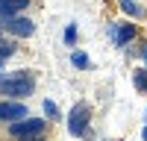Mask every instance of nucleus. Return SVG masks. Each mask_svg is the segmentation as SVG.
<instances>
[{
  "label": "nucleus",
  "mask_w": 147,
  "mask_h": 141,
  "mask_svg": "<svg viewBox=\"0 0 147 141\" xmlns=\"http://www.w3.org/2000/svg\"><path fill=\"white\" fill-rule=\"evenodd\" d=\"M141 141H147V126H144V129H141Z\"/></svg>",
  "instance_id": "13"
},
{
  "label": "nucleus",
  "mask_w": 147,
  "mask_h": 141,
  "mask_svg": "<svg viewBox=\"0 0 147 141\" xmlns=\"http://www.w3.org/2000/svg\"><path fill=\"white\" fill-rule=\"evenodd\" d=\"M38 91V70L18 68L9 74H0V97L6 100H30Z\"/></svg>",
  "instance_id": "1"
},
{
  "label": "nucleus",
  "mask_w": 147,
  "mask_h": 141,
  "mask_svg": "<svg viewBox=\"0 0 147 141\" xmlns=\"http://www.w3.org/2000/svg\"><path fill=\"white\" fill-rule=\"evenodd\" d=\"M91 117H94V109H91V103H85V100H77V103L71 106V112H68V129H71V135H77V138H88Z\"/></svg>",
  "instance_id": "2"
},
{
  "label": "nucleus",
  "mask_w": 147,
  "mask_h": 141,
  "mask_svg": "<svg viewBox=\"0 0 147 141\" xmlns=\"http://www.w3.org/2000/svg\"><path fill=\"white\" fill-rule=\"evenodd\" d=\"M129 53L136 56V59H141V65H147V41H136Z\"/></svg>",
  "instance_id": "9"
},
{
  "label": "nucleus",
  "mask_w": 147,
  "mask_h": 141,
  "mask_svg": "<svg viewBox=\"0 0 147 141\" xmlns=\"http://www.w3.org/2000/svg\"><path fill=\"white\" fill-rule=\"evenodd\" d=\"M3 35H6V32H3V23H0V38H3Z\"/></svg>",
  "instance_id": "14"
},
{
  "label": "nucleus",
  "mask_w": 147,
  "mask_h": 141,
  "mask_svg": "<svg viewBox=\"0 0 147 141\" xmlns=\"http://www.w3.org/2000/svg\"><path fill=\"white\" fill-rule=\"evenodd\" d=\"M121 12L129 18V21H144L147 18V6L141 3V0H118Z\"/></svg>",
  "instance_id": "7"
},
{
  "label": "nucleus",
  "mask_w": 147,
  "mask_h": 141,
  "mask_svg": "<svg viewBox=\"0 0 147 141\" xmlns=\"http://www.w3.org/2000/svg\"><path fill=\"white\" fill-rule=\"evenodd\" d=\"M71 62L77 65V68H82V70H88V68H91L88 56H85V53H80V50H74V53H71Z\"/></svg>",
  "instance_id": "10"
},
{
  "label": "nucleus",
  "mask_w": 147,
  "mask_h": 141,
  "mask_svg": "<svg viewBox=\"0 0 147 141\" xmlns=\"http://www.w3.org/2000/svg\"><path fill=\"white\" fill-rule=\"evenodd\" d=\"M35 30H38V23H35V18L30 15V12H24V15H15V18L3 21V32H6V35H12V38H18V41L32 38Z\"/></svg>",
  "instance_id": "3"
},
{
  "label": "nucleus",
  "mask_w": 147,
  "mask_h": 141,
  "mask_svg": "<svg viewBox=\"0 0 147 141\" xmlns=\"http://www.w3.org/2000/svg\"><path fill=\"white\" fill-rule=\"evenodd\" d=\"M35 6V0H0V23L15 18V15H24Z\"/></svg>",
  "instance_id": "6"
},
{
  "label": "nucleus",
  "mask_w": 147,
  "mask_h": 141,
  "mask_svg": "<svg viewBox=\"0 0 147 141\" xmlns=\"http://www.w3.org/2000/svg\"><path fill=\"white\" fill-rule=\"evenodd\" d=\"M44 112H47V117H50V121H56V106H53L50 100L44 103Z\"/></svg>",
  "instance_id": "12"
},
{
  "label": "nucleus",
  "mask_w": 147,
  "mask_h": 141,
  "mask_svg": "<svg viewBox=\"0 0 147 141\" xmlns=\"http://www.w3.org/2000/svg\"><path fill=\"white\" fill-rule=\"evenodd\" d=\"M74 41H77V27L71 23V27L65 30V44H68V47H74Z\"/></svg>",
  "instance_id": "11"
},
{
  "label": "nucleus",
  "mask_w": 147,
  "mask_h": 141,
  "mask_svg": "<svg viewBox=\"0 0 147 141\" xmlns=\"http://www.w3.org/2000/svg\"><path fill=\"white\" fill-rule=\"evenodd\" d=\"M132 85H136L138 94H147V65H141V68L132 70Z\"/></svg>",
  "instance_id": "8"
},
{
  "label": "nucleus",
  "mask_w": 147,
  "mask_h": 141,
  "mask_svg": "<svg viewBox=\"0 0 147 141\" xmlns=\"http://www.w3.org/2000/svg\"><path fill=\"white\" fill-rule=\"evenodd\" d=\"M109 35H112V41L115 47H121V50H127V47H132L138 41V27L132 21H118L109 27Z\"/></svg>",
  "instance_id": "4"
},
{
  "label": "nucleus",
  "mask_w": 147,
  "mask_h": 141,
  "mask_svg": "<svg viewBox=\"0 0 147 141\" xmlns=\"http://www.w3.org/2000/svg\"><path fill=\"white\" fill-rule=\"evenodd\" d=\"M21 117H30L27 100H6V97H0V126H6L12 121H21Z\"/></svg>",
  "instance_id": "5"
}]
</instances>
